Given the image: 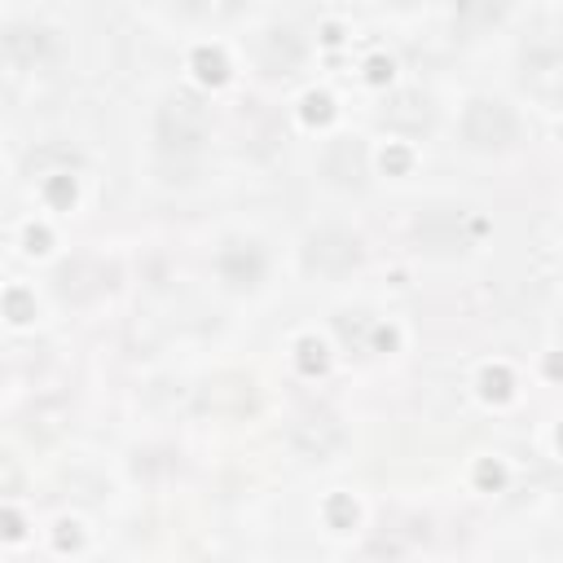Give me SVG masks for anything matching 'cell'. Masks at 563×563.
<instances>
[{
	"instance_id": "cell-1",
	"label": "cell",
	"mask_w": 563,
	"mask_h": 563,
	"mask_svg": "<svg viewBox=\"0 0 563 563\" xmlns=\"http://www.w3.org/2000/svg\"><path fill=\"white\" fill-rule=\"evenodd\" d=\"M154 132H158V145L167 154H194V150H202V141L211 132V119H207V110H202L198 97L176 92V97L163 101Z\"/></svg>"
},
{
	"instance_id": "cell-2",
	"label": "cell",
	"mask_w": 563,
	"mask_h": 563,
	"mask_svg": "<svg viewBox=\"0 0 563 563\" xmlns=\"http://www.w3.org/2000/svg\"><path fill=\"white\" fill-rule=\"evenodd\" d=\"M462 136L471 150H510L519 136V119L506 101L493 97H475L462 114Z\"/></svg>"
},
{
	"instance_id": "cell-3",
	"label": "cell",
	"mask_w": 563,
	"mask_h": 563,
	"mask_svg": "<svg viewBox=\"0 0 563 563\" xmlns=\"http://www.w3.org/2000/svg\"><path fill=\"white\" fill-rule=\"evenodd\" d=\"M286 440L295 444V453H303V457H334L339 449H343V440H347V427L339 422V413L334 409H325V405H308V409H299L295 418H290V427H286Z\"/></svg>"
},
{
	"instance_id": "cell-4",
	"label": "cell",
	"mask_w": 563,
	"mask_h": 563,
	"mask_svg": "<svg viewBox=\"0 0 563 563\" xmlns=\"http://www.w3.org/2000/svg\"><path fill=\"white\" fill-rule=\"evenodd\" d=\"M361 264V242L356 233L339 229V224H325L317 233H308L303 242V268L317 273V277H343Z\"/></svg>"
},
{
	"instance_id": "cell-5",
	"label": "cell",
	"mask_w": 563,
	"mask_h": 563,
	"mask_svg": "<svg viewBox=\"0 0 563 563\" xmlns=\"http://www.w3.org/2000/svg\"><path fill=\"white\" fill-rule=\"evenodd\" d=\"M255 62L264 75H295V66L303 62V44L290 35V31H264L255 40Z\"/></svg>"
},
{
	"instance_id": "cell-6",
	"label": "cell",
	"mask_w": 563,
	"mask_h": 563,
	"mask_svg": "<svg viewBox=\"0 0 563 563\" xmlns=\"http://www.w3.org/2000/svg\"><path fill=\"white\" fill-rule=\"evenodd\" d=\"M4 53L22 66H40L57 53V35L44 31V26H9L4 31Z\"/></svg>"
},
{
	"instance_id": "cell-7",
	"label": "cell",
	"mask_w": 563,
	"mask_h": 563,
	"mask_svg": "<svg viewBox=\"0 0 563 563\" xmlns=\"http://www.w3.org/2000/svg\"><path fill=\"white\" fill-rule=\"evenodd\" d=\"M383 123L400 128V132H422V128H431V101L422 92H396L383 106Z\"/></svg>"
},
{
	"instance_id": "cell-8",
	"label": "cell",
	"mask_w": 563,
	"mask_h": 563,
	"mask_svg": "<svg viewBox=\"0 0 563 563\" xmlns=\"http://www.w3.org/2000/svg\"><path fill=\"white\" fill-rule=\"evenodd\" d=\"M501 13H506V0H457V9H453V31H457L462 40H475V35H484L493 22H501Z\"/></svg>"
},
{
	"instance_id": "cell-9",
	"label": "cell",
	"mask_w": 563,
	"mask_h": 563,
	"mask_svg": "<svg viewBox=\"0 0 563 563\" xmlns=\"http://www.w3.org/2000/svg\"><path fill=\"white\" fill-rule=\"evenodd\" d=\"M462 220H453V216H431L427 224H418V238L427 242V246H466V238H462V229H457Z\"/></svg>"
},
{
	"instance_id": "cell-10",
	"label": "cell",
	"mask_w": 563,
	"mask_h": 563,
	"mask_svg": "<svg viewBox=\"0 0 563 563\" xmlns=\"http://www.w3.org/2000/svg\"><path fill=\"white\" fill-rule=\"evenodd\" d=\"M180 13H189V18H202V13H211V4L216 0H172Z\"/></svg>"
}]
</instances>
